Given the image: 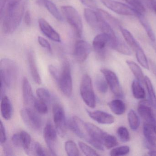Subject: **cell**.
Segmentation results:
<instances>
[{
	"instance_id": "obj_1",
	"label": "cell",
	"mask_w": 156,
	"mask_h": 156,
	"mask_svg": "<svg viewBox=\"0 0 156 156\" xmlns=\"http://www.w3.org/2000/svg\"><path fill=\"white\" fill-rule=\"evenodd\" d=\"M26 4L27 0H12L6 6L4 12L1 13H3L1 18L3 17L2 28L5 34H12L19 27L24 16Z\"/></svg>"
},
{
	"instance_id": "obj_2",
	"label": "cell",
	"mask_w": 156,
	"mask_h": 156,
	"mask_svg": "<svg viewBox=\"0 0 156 156\" xmlns=\"http://www.w3.org/2000/svg\"><path fill=\"white\" fill-rule=\"evenodd\" d=\"M1 80L6 86L11 87L16 83L18 78V67L16 63L9 58H3L0 62Z\"/></svg>"
},
{
	"instance_id": "obj_3",
	"label": "cell",
	"mask_w": 156,
	"mask_h": 156,
	"mask_svg": "<svg viewBox=\"0 0 156 156\" xmlns=\"http://www.w3.org/2000/svg\"><path fill=\"white\" fill-rule=\"evenodd\" d=\"M61 11L78 38L82 37L83 32V24L82 19L77 11L73 6L65 5L61 7Z\"/></svg>"
},
{
	"instance_id": "obj_4",
	"label": "cell",
	"mask_w": 156,
	"mask_h": 156,
	"mask_svg": "<svg viewBox=\"0 0 156 156\" xmlns=\"http://www.w3.org/2000/svg\"><path fill=\"white\" fill-rule=\"evenodd\" d=\"M80 94L86 105L94 108L96 105L95 95L93 89L92 80L89 75H84L80 84Z\"/></svg>"
},
{
	"instance_id": "obj_5",
	"label": "cell",
	"mask_w": 156,
	"mask_h": 156,
	"mask_svg": "<svg viewBox=\"0 0 156 156\" xmlns=\"http://www.w3.org/2000/svg\"><path fill=\"white\" fill-rule=\"evenodd\" d=\"M57 83L63 94L70 97L73 92V80L70 64L67 61H65L63 63L62 72Z\"/></svg>"
},
{
	"instance_id": "obj_6",
	"label": "cell",
	"mask_w": 156,
	"mask_h": 156,
	"mask_svg": "<svg viewBox=\"0 0 156 156\" xmlns=\"http://www.w3.org/2000/svg\"><path fill=\"white\" fill-rule=\"evenodd\" d=\"M53 114L56 131L58 135L63 137L66 134L67 126L64 109L60 104H55L53 108Z\"/></svg>"
},
{
	"instance_id": "obj_7",
	"label": "cell",
	"mask_w": 156,
	"mask_h": 156,
	"mask_svg": "<svg viewBox=\"0 0 156 156\" xmlns=\"http://www.w3.org/2000/svg\"><path fill=\"white\" fill-rule=\"evenodd\" d=\"M104 6L114 12L124 16H136L138 14L130 7L115 0H100Z\"/></svg>"
},
{
	"instance_id": "obj_8",
	"label": "cell",
	"mask_w": 156,
	"mask_h": 156,
	"mask_svg": "<svg viewBox=\"0 0 156 156\" xmlns=\"http://www.w3.org/2000/svg\"><path fill=\"white\" fill-rule=\"evenodd\" d=\"M101 72L104 75L108 85L115 96L119 98H123L124 92L116 74L111 70L106 68L101 69Z\"/></svg>"
},
{
	"instance_id": "obj_9",
	"label": "cell",
	"mask_w": 156,
	"mask_h": 156,
	"mask_svg": "<svg viewBox=\"0 0 156 156\" xmlns=\"http://www.w3.org/2000/svg\"><path fill=\"white\" fill-rule=\"evenodd\" d=\"M21 116L27 126L34 130H39L42 127V120L40 117L33 110L30 108L22 109Z\"/></svg>"
},
{
	"instance_id": "obj_10",
	"label": "cell",
	"mask_w": 156,
	"mask_h": 156,
	"mask_svg": "<svg viewBox=\"0 0 156 156\" xmlns=\"http://www.w3.org/2000/svg\"><path fill=\"white\" fill-rule=\"evenodd\" d=\"M85 125L87 135V141L89 144L93 141H97L104 145L105 139L108 134L92 123L85 122Z\"/></svg>"
},
{
	"instance_id": "obj_11",
	"label": "cell",
	"mask_w": 156,
	"mask_h": 156,
	"mask_svg": "<svg viewBox=\"0 0 156 156\" xmlns=\"http://www.w3.org/2000/svg\"><path fill=\"white\" fill-rule=\"evenodd\" d=\"M57 133L56 129L51 122L46 124L44 131V140L50 151L53 156H56V146Z\"/></svg>"
},
{
	"instance_id": "obj_12",
	"label": "cell",
	"mask_w": 156,
	"mask_h": 156,
	"mask_svg": "<svg viewBox=\"0 0 156 156\" xmlns=\"http://www.w3.org/2000/svg\"><path fill=\"white\" fill-rule=\"evenodd\" d=\"M110 37L107 34H100L94 38L93 47L99 58H104L105 56L106 47L108 46Z\"/></svg>"
},
{
	"instance_id": "obj_13",
	"label": "cell",
	"mask_w": 156,
	"mask_h": 156,
	"mask_svg": "<svg viewBox=\"0 0 156 156\" xmlns=\"http://www.w3.org/2000/svg\"><path fill=\"white\" fill-rule=\"evenodd\" d=\"M92 51V47L86 41L80 40L76 43L74 56L76 62L83 63L87 59Z\"/></svg>"
},
{
	"instance_id": "obj_14",
	"label": "cell",
	"mask_w": 156,
	"mask_h": 156,
	"mask_svg": "<svg viewBox=\"0 0 156 156\" xmlns=\"http://www.w3.org/2000/svg\"><path fill=\"white\" fill-rule=\"evenodd\" d=\"M149 102L142 101L138 105L137 110L145 123L156 126V118Z\"/></svg>"
},
{
	"instance_id": "obj_15",
	"label": "cell",
	"mask_w": 156,
	"mask_h": 156,
	"mask_svg": "<svg viewBox=\"0 0 156 156\" xmlns=\"http://www.w3.org/2000/svg\"><path fill=\"white\" fill-rule=\"evenodd\" d=\"M85 123L78 117L73 116L68 120L67 126L77 136L86 139L87 135Z\"/></svg>"
},
{
	"instance_id": "obj_16",
	"label": "cell",
	"mask_w": 156,
	"mask_h": 156,
	"mask_svg": "<svg viewBox=\"0 0 156 156\" xmlns=\"http://www.w3.org/2000/svg\"><path fill=\"white\" fill-rule=\"evenodd\" d=\"M143 134L146 140L145 145L150 150L156 149V126L144 123L143 128Z\"/></svg>"
},
{
	"instance_id": "obj_17",
	"label": "cell",
	"mask_w": 156,
	"mask_h": 156,
	"mask_svg": "<svg viewBox=\"0 0 156 156\" xmlns=\"http://www.w3.org/2000/svg\"><path fill=\"white\" fill-rule=\"evenodd\" d=\"M38 23L41 31L47 38L55 42L61 41L60 34L46 20L41 18L39 19Z\"/></svg>"
},
{
	"instance_id": "obj_18",
	"label": "cell",
	"mask_w": 156,
	"mask_h": 156,
	"mask_svg": "<svg viewBox=\"0 0 156 156\" xmlns=\"http://www.w3.org/2000/svg\"><path fill=\"white\" fill-rule=\"evenodd\" d=\"M28 61L32 77L36 83L41 84V78L37 67L35 53L33 50H30L28 52Z\"/></svg>"
},
{
	"instance_id": "obj_19",
	"label": "cell",
	"mask_w": 156,
	"mask_h": 156,
	"mask_svg": "<svg viewBox=\"0 0 156 156\" xmlns=\"http://www.w3.org/2000/svg\"><path fill=\"white\" fill-rule=\"evenodd\" d=\"M89 117L99 124L109 125L115 122V118L112 115L101 110L90 111L87 110Z\"/></svg>"
},
{
	"instance_id": "obj_20",
	"label": "cell",
	"mask_w": 156,
	"mask_h": 156,
	"mask_svg": "<svg viewBox=\"0 0 156 156\" xmlns=\"http://www.w3.org/2000/svg\"><path fill=\"white\" fill-rule=\"evenodd\" d=\"M84 16L89 26L94 30H99L102 19L97 11H94L91 9H85Z\"/></svg>"
},
{
	"instance_id": "obj_21",
	"label": "cell",
	"mask_w": 156,
	"mask_h": 156,
	"mask_svg": "<svg viewBox=\"0 0 156 156\" xmlns=\"http://www.w3.org/2000/svg\"><path fill=\"white\" fill-rule=\"evenodd\" d=\"M23 97L24 104L26 105H34L35 98L34 96L31 86L26 77H23L22 83Z\"/></svg>"
},
{
	"instance_id": "obj_22",
	"label": "cell",
	"mask_w": 156,
	"mask_h": 156,
	"mask_svg": "<svg viewBox=\"0 0 156 156\" xmlns=\"http://www.w3.org/2000/svg\"><path fill=\"white\" fill-rule=\"evenodd\" d=\"M38 5L43 6L49 11L52 16H53L59 21H63L62 14L58 10L56 5L50 0H38L37 2Z\"/></svg>"
},
{
	"instance_id": "obj_23",
	"label": "cell",
	"mask_w": 156,
	"mask_h": 156,
	"mask_svg": "<svg viewBox=\"0 0 156 156\" xmlns=\"http://www.w3.org/2000/svg\"><path fill=\"white\" fill-rule=\"evenodd\" d=\"M108 46L111 49L125 55H130L132 54L127 45L122 42L117 37L110 39Z\"/></svg>"
},
{
	"instance_id": "obj_24",
	"label": "cell",
	"mask_w": 156,
	"mask_h": 156,
	"mask_svg": "<svg viewBox=\"0 0 156 156\" xmlns=\"http://www.w3.org/2000/svg\"><path fill=\"white\" fill-rule=\"evenodd\" d=\"M1 112L4 119L9 120L11 118L12 113V105L9 98L7 96H4L1 98Z\"/></svg>"
},
{
	"instance_id": "obj_25",
	"label": "cell",
	"mask_w": 156,
	"mask_h": 156,
	"mask_svg": "<svg viewBox=\"0 0 156 156\" xmlns=\"http://www.w3.org/2000/svg\"><path fill=\"white\" fill-rule=\"evenodd\" d=\"M126 62L133 74L135 76L136 80H137L141 84L144 83L145 76H144V74L140 67L133 61L127 60Z\"/></svg>"
},
{
	"instance_id": "obj_26",
	"label": "cell",
	"mask_w": 156,
	"mask_h": 156,
	"mask_svg": "<svg viewBox=\"0 0 156 156\" xmlns=\"http://www.w3.org/2000/svg\"><path fill=\"white\" fill-rule=\"evenodd\" d=\"M111 111L116 115H123L126 110L125 103L120 99H115L108 104Z\"/></svg>"
},
{
	"instance_id": "obj_27",
	"label": "cell",
	"mask_w": 156,
	"mask_h": 156,
	"mask_svg": "<svg viewBox=\"0 0 156 156\" xmlns=\"http://www.w3.org/2000/svg\"><path fill=\"white\" fill-rule=\"evenodd\" d=\"M144 83L147 91L149 102L151 107L156 109V95L151 81L148 77L145 76Z\"/></svg>"
},
{
	"instance_id": "obj_28",
	"label": "cell",
	"mask_w": 156,
	"mask_h": 156,
	"mask_svg": "<svg viewBox=\"0 0 156 156\" xmlns=\"http://www.w3.org/2000/svg\"><path fill=\"white\" fill-rule=\"evenodd\" d=\"M119 30L127 44L133 50L135 51L137 49L140 47L138 42L135 40L132 34L128 30L124 29L122 27H120Z\"/></svg>"
},
{
	"instance_id": "obj_29",
	"label": "cell",
	"mask_w": 156,
	"mask_h": 156,
	"mask_svg": "<svg viewBox=\"0 0 156 156\" xmlns=\"http://www.w3.org/2000/svg\"><path fill=\"white\" fill-rule=\"evenodd\" d=\"M97 12L103 20L108 23L111 27L118 28L119 29H120V27H122L117 20L115 19L106 12L101 9H97Z\"/></svg>"
},
{
	"instance_id": "obj_30",
	"label": "cell",
	"mask_w": 156,
	"mask_h": 156,
	"mask_svg": "<svg viewBox=\"0 0 156 156\" xmlns=\"http://www.w3.org/2000/svg\"><path fill=\"white\" fill-rule=\"evenodd\" d=\"M140 84L137 80H134L132 83V91L133 96L138 99H144L146 96L145 90Z\"/></svg>"
},
{
	"instance_id": "obj_31",
	"label": "cell",
	"mask_w": 156,
	"mask_h": 156,
	"mask_svg": "<svg viewBox=\"0 0 156 156\" xmlns=\"http://www.w3.org/2000/svg\"><path fill=\"white\" fill-rule=\"evenodd\" d=\"M21 138L22 147L25 151V153L30 155V148L31 146V138L28 132L22 130L20 132Z\"/></svg>"
},
{
	"instance_id": "obj_32",
	"label": "cell",
	"mask_w": 156,
	"mask_h": 156,
	"mask_svg": "<svg viewBox=\"0 0 156 156\" xmlns=\"http://www.w3.org/2000/svg\"><path fill=\"white\" fill-rule=\"evenodd\" d=\"M128 120L131 129L137 130L139 127L140 121L138 116L133 110H130L128 114Z\"/></svg>"
},
{
	"instance_id": "obj_33",
	"label": "cell",
	"mask_w": 156,
	"mask_h": 156,
	"mask_svg": "<svg viewBox=\"0 0 156 156\" xmlns=\"http://www.w3.org/2000/svg\"><path fill=\"white\" fill-rule=\"evenodd\" d=\"M137 17L138 18L142 27L144 28V30L146 31L149 39L152 41H155V40H156L155 34H154V32L151 29V26L150 25L148 21L144 18L143 15H139Z\"/></svg>"
},
{
	"instance_id": "obj_34",
	"label": "cell",
	"mask_w": 156,
	"mask_h": 156,
	"mask_svg": "<svg viewBox=\"0 0 156 156\" xmlns=\"http://www.w3.org/2000/svg\"><path fill=\"white\" fill-rule=\"evenodd\" d=\"M136 56L140 64L146 69H149V63L146 57V55L141 47L137 49L135 51Z\"/></svg>"
},
{
	"instance_id": "obj_35",
	"label": "cell",
	"mask_w": 156,
	"mask_h": 156,
	"mask_svg": "<svg viewBox=\"0 0 156 156\" xmlns=\"http://www.w3.org/2000/svg\"><path fill=\"white\" fill-rule=\"evenodd\" d=\"M95 85L97 89L100 93L104 94L107 92L108 84L105 77L100 75L97 76L95 79Z\"/></svg>"
},
{
	"instance_id": "obj_36",
	"label": "cell",
	"mask_w": 156,
	"mask_h": 156,
	"mask_svg": "<svg viewBox=\"0 0 156 156\" xmlns=\"http://www.w3.org/2000/svg\"><path fill=\"white\" fill-rule=\"evenodd\" d=\"M65 148L67 155L69 156H79V151L76 144L73 140L66 141L65 144Z\"/></svg>"
},
{
	"instance_id": "obj_37",
	"label": "cell",
	"mask_w": 156,
	"mask_h": 156,
	"mask_svg": "<svg viewBox=\"0 0 156 156\" xmlns=\"http://www.w3.org/2000/svg\"><path fill=\"white\" fill-rule=\"evenodd\" d=\"M36 94L39 99L46 103H49L51 96L49 90L44 88H39L36 91Z\"/></svg>"
},
{
	"instance_id": "obj_38",
	"label": "cell",
	"mask_w": 156,
	"mask_h": 156,
	"mask_svg": "<svg viewBox=\"0 0 156 156\" xmlns=\"http://www.w3.org/2000/svg\"><path fill=\"white\" fill-rule=\"evenodd\" d=\"M78 145L79 147L81 149L82 152L84 153L86 156H98L99 154H98L97 152L95 151V150L92 148L90 146L87 145L84 142H78Z\"/></svg>"
},
{
	"instance_id": "obj_39",
	"label": "cell",
	"mask_w": 156,
	"mask_h": 156,
	"mask_svg": "<svg viewBox=\"0 0 156 156\" xmlns=\"http://www.w3.org/2000/svg\"><path fill=\"white\" fill-rule=\"evenodd\" d=\"M130 148L128 146H121L113 149L110 151V155L112 156H124L128 154Z\"/></svg>"
},
{
	"instance_id": "obj_40",
	"label": "cell",
	"mask_w": 156,
	"mask_h": 156,
	"mask_svg": "<svg viewBox=\"0 0 156 156\" xmlns=\"http://www.w3.org/2000/svg\"><path fill=\"white\" fill-rule=\"evenodd\" d=\"M34 106L38 113L45 114L48 112V109L46 103L41 99H35L34 103Z\"/></svg>"
},
{
	"instance_id": "obj_41",
	"label": "cell",
	"mask_w": 156,
	"mask_h": 156,
	"mask_svg": "<svg viewBox=\"0 0 156 156\" xmlns=\"http://www.w3.org/2000/svg\"><path fill=\"white\" fill-rule=\"evenodd\" d=\"M118 136L119 139L124 142H126L130 140L129 132L126 128L124 126H120L118 129L117 131Z\"/></svg>"
},
{
	"instance_id": "obj_42",
	"label": "cell",
	"mask_w": 156,
	"mask_h": 156,
	"mask_svg": "<svg viewBox=\"0 0 156 156\" xmlns=\"http://www.w3.org/2000/svg\"><path fill=\"white\" fill-rule=\"evenodd\" d=\"M31 154L36 156L46 155L42 147L38 142H34L32 143L30 148V155Z\"/></svg>"
},
{
	"instance_id": "obj_43",
	"label": "cell",
	"mask_w": 156,
	"mask_h": 156,
	"mask_svg": "<svg viewBox=\"0 0 156 156\" xmlns=\"http://www.w3.org/2000/svg\"><path fill=\"white\" fill-rule=\"evenodd\" d=\"M117 145L118 141L115 137L110 134H108L104 141V147L108 149H109L114 147Z\"/></svg>"
},
{
	"instance_id": "obj_44",
	"label": "cell",
	"mask_w": 156,
	"mask_h": 156,
	"mask_svg": "<svg viewBox=\"0 0 156 156\" xmlns=\"http://www.w3.org/2000/svg\"><path fill=\"white\" fill-rule=\"evenodd\" d=\"M48 70L52 77L55 80L56 82H58L60 78L61 73L59 72L57 68L53 65H50L48 66Z\"/></svg>"
},
{
	"instance_id": "obj_45",
	"label": "cell",
	"mask_w": 156,
	"mask_h": 156,
	"mask_svg": "<svg viewBox=\"0 0 156 156\" xmlns=\"http://www.w3.org/2000/svg\"><path fill=\"white\" fill-rule=\"evenodd\" d=\"M38 41L39 44L44 49H46L50 52H51L52 49L50 43L41 36H39L38 38Z\"/></svg>"
},
{
	"instance_id": "obj_46",
	"label": "cell",
	"mask_w": 156,
	"mask_h": 156,
	"mask_svg": "<svg viewBox=\"0 0 156 156\" xmlns=\"http://www.w3.org/2000/svg\"><path fill=\"white\" fill-rule=\"evenodd\" d=\"M83 5L92 9H97V5L95 0H80Z\"/></svg>"
},
{
	"instance_id": "obj_47",
	"label": "cell",
	"mask_w": 156,
	"mask_h": 156,
	"mask_svg": "<svg viewBox=\"0 0 156 156\" xmlns=\"http://www.w3.org/2000/svg\"><path fill=\"white\" fill-rule=\"evenodd\" d=\"M12 141L14 146L17 147H22L21 138L20 133H15L12 137Z\"/></svg>"
},
{
	"instance_id": "obj_48",
	"label": "cell",
	"mask_w": 156,
	"mask_h": 156,
	"mask_svg": "<svg viewBox=\"0 0 156 156\" xmlns=\"http://www.w3.org/2000/svg\"><path fill=\"white\" fill-rule=\"evenodd\" d=\"M0 130H1L0 142L1 144H4L6 142V140H7V136H6L5 128L2 121H1V123H0Z\"/></svg>"
},
{
	"instance_id": "obj_49",
	"label": "cell",
	"mask_w": 156,
	"mask_h": 156,
	"mask_svg": "<svg viewBox=\"0 0 156 156\" xmlns=\"http://www.w3.org/2000/svg\"><path fill=\"white\" fill-rule=\"evenodd\" d=\"M23 17H24V21L25 24L27 26H30L32 23L30 12L29 10L26 11L24 13Z\"/></svg>"
},
{
	"instance_id": "obj_50",
	"label": "cell",
	"mask_w": 156,
	"mask_h": 156,
	"mask_svg": "<svg viewBox=\"0 0 156 156\" xmlns=\"http://www.w3.org/2000/svg\"><path fill=\"white\" fill-rule=\"evenodd\" d=\"M147 6L156 14V0H146Z\"/></svg>"
},
{
	"instance_id": "obj_51",
	"label": "cell",
	"mask_w": 156,
	"mask_h": 156,
	"mask_svg": "<svg viewBox=\"0 0 156 156\" xmlns=\"http://www.w3.org/2000/svg\"><path fill=\"white\" fill-rule=\"evenodd\" d=\"M4 151L5 154L7 156H12V155H13V151H12V149L10 147V146H7V145L4 146Z\"/></svg>"
},
{
	"instance_id": "obj_52",
	"label": "cell",
	"mask_w": 156,
	"mask_h": 156,
	"mask_svg": "<svg viewBox=\"0 0 156 156\" xmlns=\"http://www.w3.org/2000/svg\"><path fill=\"white\" fill-rule=\"evenodd\" d=\"M149 64L152 73L156 76V64L151 60H149Z\"/></svg>"
},
{
	"instance_id": "obj_53",
	"label": "cell",
	"mask_w": 156,
	"mask_h": 156,
	"mask_svg": "<svg viewBox=\"0 0 156 156\" xmlns=\"http://www.w3.org/2000/svg\"><path fill=\"white\" fill-rule=\"evenodd\" d=\"M1 98H2L4 96V94H5V83H4L3 81L2 80H1Z\"/></svg>"
},
{
	"instance_id": "obj_54",
	"label": "cell",
	"mask_w": 156,
	"mask_h": 156,
	"mask_svg": "<svg viewBox=\"0 0 156 156\" xmlns=\"http://www.w3.org/2000/svg\"><path fill=\"white\" fill-rule=\"evenodd\" d=\"M148 154L149 156H156V150H150V151L148 152Z\"/></svg>"
},
{
	"instance_id": "obj_55",
	"label": "cell",
	"mask_w": 156,
	"mask_h": 156,
	"mask_svg": "<svg viewBox=\"0 0 156 156\" xmlns=\"http://www.w3.org/2000/svg\"><path fill=\"white\" fill-rule=\"evenodd\" d=\"M152 47H153V49L155 50V51L156 52V44L153 43L152 44Z\"/></svg>"
},
{
	"instance_id": "obj_56",
	"label": "cell",
	"mask_w": 156,
	"mask_h": 156,
	"mask_svg": "<svg viewBox=\"0 0 156 156\" xmlns=\"http://www.w3.org/2000/svg\"><path fill=\"white\" fill-rule=\"evenodd\" d=\"M123 1V0H122ZM123 1H124L126 2H128L129 0H123Z\"/></svg>"
}]
</instances>
